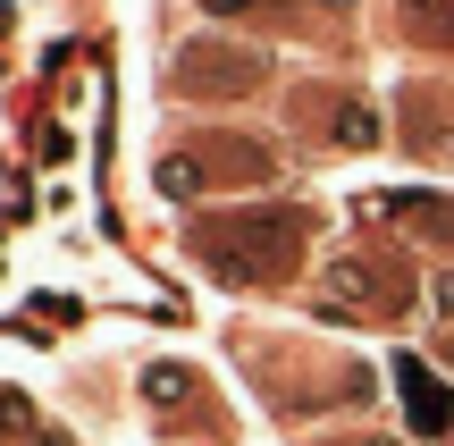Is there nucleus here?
Wrapping results in <instances>:
<instances>
[{"label": "nucleus", "instance_id": "1", "mask_svg": "<svg viewBox=\"0 0 454 446\" xmlns=\"http://www.w3.org/2000/svg\"><path fill=\"white\" fill-rule=\"evenodd\" d=\"M404 396H412V421H421V430H446V421H454V396L429 379L421 363H404Z\"/></svg>", "mask_w": 454, "mask_h": 446}, {"label": "nucleus", "instance_id": "2", "mask_svg": "<svg viewBox=\"0 0 454 446\" xmlns=\"http://www.w3.org/2000/svg\"><path fill=\"white\" fill-rule=\"evenodd\" d=\"M202 9H219V17H227V9H253V0H202Z\"/></svg>", "mask_w": 454, "mask_h": 446}]
</instances>
